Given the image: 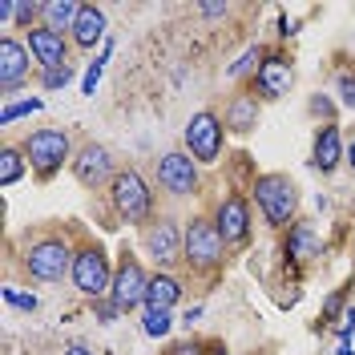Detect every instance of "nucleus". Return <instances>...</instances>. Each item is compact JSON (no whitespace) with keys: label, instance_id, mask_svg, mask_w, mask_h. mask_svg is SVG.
I'll return each instance as SVG.
<instances>
[{"label":"nucleus","instance_id":"obj_32","mask_svg":"<svg viewBox=\"0 0 355 355\" xmlns=\"http://www.w3.org/2000/svg\"><path fill=\"white\" fill-rule=\"evenodd\" d=\"M162 355H210L206 352V343L194 339V335H186V339H174V343H166V352Z\"/></svg>","mask_w":355,"mask_h":355},{"label":"nucleus","instance_id":"obj_35","mask_svg":"<svg viewBox=\"0 0 355 355\" xmlns=\"http://www.w3.org/2000/svg\"><path fill=\"white\" fill-rule=\"evenodd\" d=\"M0 28L4 33L17 28V0H0Z\"/></svg>","mask_w":355,"mask_h":355},{"label":"nucleus","instance_id":"obj_5","mask_svg":"<svg viewBox=\"0 0 355 355\" xmlns=\"http://www.w3.org/2000/svg\"><path fill=\"white\" fill-rule=\"evenodd\" d=\"M21 150L28 157V170H33L37 182H53L65 166H73V154H77L73 133L61 130V125H41V130L24 133Z\"/></svg>","mask_w":355,"mask_h":355},{"label":"nucleus","instance_id":"obj_8","mask_svg":"<svg viewBox=\"0 0 355 355\" xmlns=\"http://www.w3.org/2000/svg\"><path fill=\"white\" fill-rule=\"evenodd\" d=\"M226 141H230V133L222 125V113H214V110L190 113V121L182 130V150L194 157L202 170L206 166H218L222 157H226Z\"/></svg>","mask_w":355,"mask_h":355},{"label":"nucleus","instance_id":"obj_7","mask_svg":"<svg viewBox=\"0 0 355 355\" xmlns=\"http://www.w3.org/2000/svg\"><path fill=\"white\" fill-rule=\"evenodd\" d=\"M182 246H186V222L174 214H157L150 226L137 230V250L150 259L154 270H174L182 266Z\"/></svg>","mask_w":355,"mask_h":355},{"label":"nucleus","instance_id":"obj_25","mask_svg":"<svg viewBox=\"0 0 355 355\" xmlns=\"http://www.w3.org/2000/svg\"><path fill=\"white\" fill-rule=\"evenodd\" d=\"M44 110V97H17V101H4L0 105V125L8 130V125H17V121H24V117H33V113Z\"/></svg>","mask_w":355,"mask_h":355},{"label":"nucleus","instance_id":"obj_17","mask_svg":"<svg viewBox=\"0 0 355 355\" xmlns=\"http://www.w3.org/2000/svg\"><path fill=\"white\" fill-rule=\"evenodd\" d=\"M319 254H323V234H319L315 218H295L283 230V259L291 263V270H299L303 263H315Z\"/></svg>","mask_w":355,"mask_h":355},{"label":"nucleus","instance_id":"obj_38","mask_svg":"<svg viewBox=\"0 0 355 355\" xmlns=\"http://www.w3.org/2000/svg\"><path fill=\"white\" fill-rule=\"evenodd\" d=\"M65 355H93V347H89V343H81V339H69Z\"/></svg>","mask_w":355,"mask_h":355},{"label":"nucleus","instance_id":"obj_28","mask_svg":"<svg viewBox=\"0 0 355 355\" xmlns=\"http://www.w3.org/2000/svg\"><path fill=\"white\" fill-rule=\"evenodd\" d=\"M73 73H77L73 65L41 69V73H37V85H41L44 93H65V89H69V81H73Z\"/></svg>","mask_w":355,"mask_h":355},{"label":"nucleus","instance_id":"obj_36","mask_svg":"<svg viewBox=\"0 0 355 355\" xmlns=\"http://www.w3.org/2000/svg\"><path fill=\"white\" fill-rule=\"evenodd\" d=\"M335 335H339V339H352V335H355V303H352L347 311H343V319H339Z\"/></svg>","mask_w":355,"mask_h":355},{"label":"nucleus","instance_id":"obj_39","mask_svg":"<svg viewBox=\"0 0 355 355\" xmlns=\"http://www.w3.org/2000/svg\"><path fill=\"white\" fill-rule=\"evenodd\" d=\"M295 33H299V28H295V21H287V12H283V17H279V37L287 41V37H295Z\"/></svg>","mask_w":355,"mask_h":355},{"label":"nucleus","instance_id":"obj_13","mask_svg":"<svg viewBox=\"0 0 355 355\" xmlns=\"http://www.w3.org/2000/svg\"><path fill=\"white\" fill-rule=\"evenodd\" d=\"M117 170H121V162L113 157V150L101 146V141H93V137H85L77 146L73 166H69V174L77 178L81 190H110V182L117 178Z\"/></svg>","mask_w":355,"mask_h":355},{"label":"nucleus","instance_id":"obj_6","mask_svg":"<svg viewBox=\"0 0 355 355\" xmlns=\"http://www.w3.org/2000/svg\"><path fill=\"white\" fill-rule=\"evenodd\" d=\"M113 266H117V259H110V250L97 243V239H81V243H77V254H73V275H69V283H73V291H77L81 299H89V303L110 299Z\"/></svg>","mask_w":355,"mask_h":355},{"label":"nucleus","instance_id":"obj_33","mask_svg":"<svg viewBox=\"0 0 355 355\" xmlns=\"http://www.w3.org/2000/svg\"><path fill=\"white\" fill-rule=\"evenodd\" d=\"M89 311H93V319H97V323H105V327H110V323H117V319H125V315L117 311V303H113V299H97V303H89Z\"/></svg>","mask_w":355,"mask_h":355},{"label":"nucleus","instance_id":"obj_4","mask_svg":"<svg viewBox=\"0 0 355 355\" xmlns=\"http://www.w3.org/2000/svg\"><path fill=\"white\" fill-rule=\"evenodd\" d=\"M230 246L222 243L218 226L210 214H190L186 218V246H182V270L194 279H214L226 266Z\"/></svg>","mask_w":355,"mask_h":355},{"label":"nucleus","instance_id":"obj_37","mask_svg":"<svg viewBox=\"0 0 355 355\" xmlns=\"http://www.w3.org/2000/svg\"><path fill=\"white\" fill-rule=\"evenodd\" d=\"M202 315H206V307H202V303H194V307L186 311V315H182V319H178V323H182V327H186V331H190V327H194V323H202Z\"/></svg>","mask_w":355,"mask_h":355},{"label":"nucleus","instance_id":"obj_27","mask_svg":"<svg viewBox=\"0 0 355 355\" xmlns=\"http://www.w3.org/2000/svg\"><path fill=\"white\" fill-rule=\"evenodd\" d=\"M307 113L311 117H319L323 125L339 121V101H335V93H311L307 97Z\"/></svg>","mask_w":355,"mask_h":355},{"label":"nucleus","instance_id":"obj_21","mask_svg":"<svg viewBox=\"0 0 355 355\" xmlns=\"http://www.w3.org/2000/svg\"><path fill=\"white\" fill-rule=\"evenodd\" d=\"M81 17V0H41V24L53 33H73V24Z\"/></svg>","mask_w":355,"mask_h":355},{"label":"nucleus","instance_id":"obj_31","mask_svg":"<svg viewBox=\"0 0 355 355\" xmlns=\"http://www.w3.org/2000/svg\"><path fill=\"white\" fill-rule=\"evenodd\" d=\"M0 295H4V303H8V307H17V311H21V315H33V311L41 307V299H37L33 291H17V287H4V291H0Z\"/></svg>","mask_w":355,"mask_h":355},{"label":"nucleus","instance_id":"obj_10","mask_svg":"<svg viewBox=\"0 0 355 355\" xmlns=\"http://www.w3.org/2000/svg\"><path fill=\"white\" fill-rule=\"evenodd\" d=\"M154 186L170 202L198 198L202 194V166L186 154V150H166L154 166Z\"/></svg>","mask_w":355,"mask_h":355},{"label":"nucleus","instance_id":"obj_1","mask_svg":"<svg viewBox=\"0 0 355 355\" xmlns=\"http://www.w3.org/2000/svg\"><path fill=\"white\" fill-rule=\"evenodd\" d=\"M73 254H77V243H69V234L37 230V234H24L17 263L33 283H65L73 275Z\"/></svg>","mask_w":355,"mask_h":355},{"label":"nucleus","instance_id":"obj_24","mask_svg":"<svg viewBox=\"0 0 355 355\" xmlns=\"http://www.w3.org/2000/svg\"><path fill=\"white\" fill-rule=\"evenodd\" d=\"M137 319H141V331L150 335V339H170V331L178 327L174 311H166V307H141Z\"/></svg>","mask_w":355,"mask_h":355},{"label":"nucleus","instance_id":"obj_22","mask_svg":"<svg viewBox=\"0 0 355 355\" xmlns=\"http://www.w3.org/2000/svg\"><path fill=\"white\" fill-rule=\"evenodd\" d=\"M28 157H24L21 141H4L0 146V190H12L21 178H28Z\"/></svg>","mask_w":355,"mask_h":355},{"label":"nucleus","instance_id":"obj_18","mask_svg":"<svg viewBox=\"0 0 355 355\" xmlns=\"http://www.w3.org/2000/svg\"><path fill=\"white\" fill-rule=\"evenodd\" d=\"M24 44H28V53H33V61L37 69H57V65H73V41H69L65 33H53V28H33V33H24Z\"/></svg>","mask_w":355,"mask_h":355},{"label":"nucleus","instance_id":"obj_26","mask_svg":"<svg viewBox=\"0 0 355 355\" xmlns=\"http://www.w3.org/2000/svg\"><path fill=\"white\" fill-rule=\"evenodd\" d=\"M113 49H117V41L110 37V41H105V49H101V53H97V57L85 65V77H81V93H85V97H93V93H97L101 77H105V65L113 61Z\"/></svg>","mask_w":355,"mask_h":355},{"label":"nucleus","instance_id":"obj_41","mask_svg":"<svg viewBox=\"0 0 355 355\" xmlns=\"http://www.w3.org/2000/svg\"><path fill=\"white\" fill-rule=\"evenodd\" d=\"M335 355H355V347H352V339H339V347H335Z\"/></svg>","mask_w":355,"mask_h":355},{"label":"nucleus","instance_id":"obj_2","mask_svg":"<svg viewBox=\"0 0 355 355\" xmlns=\"http://www.w3.org/2000/svg\"><path fill=\"white\" fill-rule=\"evenodd\" d=\"M105 198H110V210L117 214V222H125V226H150V222L162 214L157 210V190L154 182L141 174L137 166H121L117 178L110 182V190H105Z\"/></svg>","mask_w":355,"mask_h":355},{"label":"nucleus","instance_id":"obj_14","mask_svg":"<svg viewBox=\"0 0 355 355\" xmlns=\"http://www.w3.org/2000/svg\"><path fill=\"white\" fill-rule=\"evenodd\" d=\"M291 85H295V65H291V57L283 53V49H270L266 53V61L259 65V73H254V81H250V89L259 93V101H279V97H287Z\"/></svg>","mask_w":355,"mask_h":355},{"label":"nucleus","instance_id":"obj_23","mask_svg":"<svg viewBox=\"0 0 355 355\" xmlns=\"http://www.w3.org/2000/svg\"><path fill=\"white\" fill-rule=\"evenodd\" d=\"M266 53H270V49H266V44H259V41L246 44L243 53L226 65V81H254V73H259V65L266 61Z\"/></svg>","mask_w":355,"mask_h":355},{"label":"nucleus","instance_id":"obj_42","mask_svg":"<svg viewBox=\"0 0 355 355\" xmlns=\"http://www.w3.org/2000/svg\"><path fill=\"white\" fill-rule=\"evenodd\" d=\"M352 254H355V234H352Z\"/></svg>","mask_w":355,"mask_h":355},{"label":"nucleus","instance_id":"obj_3","mask_svg":"<svg viewBox=\"0 0 355 355\" xmlns=\"http://www.w3.org/2000/svg\"><path fill=\"white\" fill-rule=\"evenodd\" d=\"M246 194H250V202H254L259 218H263L270 230H279V234L299 218V186H295V178L283 174V170L254 174L250 186H246Z\"/></svg>","mask_w":355,"mask_h":355},{"label":"nucleus","instance_id":"obj_19","mask_svg":"<svg viewBox=\"0 0 355 355\" xmlns=\"http://www.w3.org/2000/svg\"><path fill=\"white\" fill-rule=\"evenodd\" d=\"M69 41H73L77 53L105 49V41H110V17H105V8H101V4H81V17L73 24Z\"/></svg>","mask_w":355,"mask_h":355},{"label":"nucleus","instance_id":"obj_15","mask_svg":"<svg viewBox=\"0 0 355 355\" xmlns=\"http://www.w3.org/2000/svg\"><path fill=\"white\" fill-rule=\"evenodd\" d=\"M307 166L315 170V174H323V178H331L339 166H347V137H343V125H339V121L315 130Z\"/></svg>","mask_w":355,"mask_h":355},{"label":"nucleus","instance_id":"obj_30","mask_svg":"<svg viewBox=\"0 0 355 355\" xmlns=\"http://www.w3.org/2000/svg\"><path fill=\"white\" fill-rule=\"evenodd\" d=\"M335 101H339V110L343 113H355V69H343L339 77H335Z\"/></svg>","mask_w":355,"mask_h":355},{"label":"nucleus","instance_id":"obj_29","mask_svg":"<svg viewBox=\"0 0 355 355\" xmlns=\"http://www.w3.org/2000/svg\"><path fill=\"white\" fill-rule=\"evenodd\" d=\"M352 307V287H339V291H331L327 299H323V323L327 327H339V319H343V311Z\"/></svg>","mask_w":355,"mask_h":355},{"label":"nucleus","instance_id":"obj_11","mask_svg":"<svg viewBox=\"0 0 355 355\" xmlns=\"http://www.w3.org/2000/svg\"><path fill=\"white\" fill-rule=\"evenodd\" d=\"M150 279H154V270L141 263V254H137V250H130V246H125V250L117 254V266H113V287H110V299L117 303V311H121V315L146 307Z\"/></svg>","mask_w":355,"mask_h":355},{"label":"nucleus","instance_id":"obj_16","mask_svg":"<svg viewBox=\"0 0 355 355\" xmlns=\"http://www.w3.org/2000/svg\"><path fill=\"white\" fill-rule=\"evenodd\" d=\"M259 117H263V101H259V93L250 85L234 89L230 97H226V105H222V125L230 137H246V133L259 130Z\"/></svg>","mask_w":355,"mask_h":355},{"label":"nucleus","instance_id":"obj_40","mask_svg":"<svg viewBox=\"0 0 355 355\" xmlns=\"http://www.w3.org/2000/svg\"><path fill=\"white\" fill-rule=\"evenodd\" d=\"M347 170L355 174V130H352V137H347Z\"/></svg>","mask_w":355,"mask_h":355},{"label":"nucleus","instance_id":"obj_9","mask_svg":"<svg viewBox=\"0 0 355 355\" xmlns=\"http://www.w3.org/2000/svg\"><path fill=\"white\" fill-rule=\"evenodd\" d=\"M206 214L214 218L222 243L230 246V250L250 246V239H254V202H250V194H243V190H226Z\"/></svg>","mask_w":355,"mask_h":355},{"label":"nucleus","instance_id":"obj_12","mask_svg":"<svg viewBox=\"0 0 355 355\" xmlns=\"http://www.w3.org/2000/svg\"><path fill=\"white\" fill-rule=\"evenodd\" d=\"M37 61L28 53L24 37L17 33H0V97L4 101H17V93L28 89V81H37Z\"/></svg>","mask_w":355,"mask_h":355},{"label":"nucleus","instance_id":"obj_20","mask_svg":"<svg viewBox=\"0 0 355 355\" xmlns=\"http://www.w3.org/2000/svg\"><path fill=\"white\" fill-rule=\"evenodd\" d=\"M182 299H186V279H182V275H174V270H154L150 291H146V307L174 311Z\"/></svg>","mask_w":355,"mask_h":355},{"label":"nucleus","instance_id":"obj_34","mask_svg":"<svg viewBox=\"0 0 355 355\" xmlns=\"http://www.w3.org/2000/svg\"><path fill=\"white\" fill-rule=\"evenodd\" d=\"M230 12H234V8H230V4H226V0H210V4H198V17H206V21H226V17H230Z\"/></svg>","mask_w":355,"mask_h":355}]
</instances>
